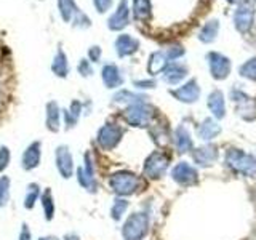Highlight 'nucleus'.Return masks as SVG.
<instances>
[{
  "mask_svg": "<svg viewBox=\"0 0 256 240\" xmlns=\"http://www.w3.org/2000/svg\"><path fill=\"white\" fill-rule=\"evenodd\" d=\"M108 184L109 189L117 197H128L138 192V189L141 188V178L130 170H118L110 173Z\"/></svg>",
  "mask_w": 256,
  "mask_h": 240,
  "instance_id": "nucleus-1",
  "label": "nucleus"
},
{
  "mask_svg": "<svg viewBox=\"0 0 256 240\" xmlns=\"http://www.w3.org/2000/svg\"><path fill=\"white\" fill-rule=\"evenodd\" d=\"M149 232V214L144 212H134L128 214L124 221L120 234L122 240H144Z\"/></svg>",
  "mask_w": 256,
  "mask_h": 240,
  "instance_id": "nucleus-2",
  "label": "nucleus"
},
{
  "mask_svg": "<svg viewBox=\"0 0 256 240\" xmlns=\"http://www.w3.org/2000/svg\"><path fill=\"white\" fill-rule=\"evenodd\" d=\"M224 162L236 173L244 176H256V158L252 154H246L242 149H229L224 157Z\"/></svg>",
  "mask_w": 256,
  "mask_h": 240,
  "instance_id": "nucleus-3",
  "label": "nucleus"
},
{
  "mask_svg": "<svg viewBox=\"0 0 256 240\" xmlns=\"http://www.w3.org/2000/svg\"><path fill=\"white\" fill-rule=\"evenodd\" d=\"M124 118H125V122L132 126H138V128L149 126L152 118H154V109H152L146 101L134 102V104H130V106L124 110Z\"/></svg>",
  "mask_w": 256,
  "mask_h": 240,
  "instance_id": "nucleus-4",
  "label": "nucleus"
},
{
  "mask_svg": "<svg viewBox=\"0 0 256 240\" xmlns=\"http://www.w3.org/2000/svg\"><path fill=\"white\" fill-rule=\"evenodd\" d=\"M124 128L117 125V124H104L98 133H96V144H98V148L101 150H106V152H110L114 150L120 141H122L124 138Z\"/></svg>",
  "mask_w": 256,
  "mask_h": 240,
  "instance_id": "nucleus-5",
  "label": "nucleus"
},
{
  "mask_svg": "<svg viewBox=\"0 0 256 240\" xmlns=\"http://www.w3.org/2000/svg\"><path fill=\"white\" fill-rule=\"evenodd\" d=\"M54 168L62 180H70L76 174V162L68 144H60L54 149Z\"/></svg>",
  "mask_w": 256,
  "mask_h": 240,
  "instance_id": "nucleus-6",
  "label": "nucleus"
},
{
  "mask_svg": "<svg viewBox=\"0 0 256 240\" xmlns=\"http://www.w3.org/2000/svg\"><path fill=\"white\" fill-rule=\"evenodd\" d=\"M168 165H170V158L162 150H154L149 157L144 160L142 165V174L148 180H158L165 174Z\"/></svg>",
  "mask_w": 256,
  "mask_h": 240,
  "instance_id": "nucleus-7",
  "label": "nucleus"
},
{
  "mask_svg": "<svg viewBox=\"0 0 256 240\" xmlns=\"http://www.w3.org/2000/svg\"><path fill=\"white\" fill-rule=\"evenodd\" d=\"M42 141H32L29 142L26 149L22 150V154H21V168L24 172H34L37 170V168L40 166V164H42V154H44V150H42Z\"/></svg>",
  "mask_w": 256,
  "mask_h": 240,
  "instance_id": "nucleus-8",
  "label": "nucleus"
},
{
  "mask_svg": "<svg viewBox=\"0 0 256 240\" xmlns=\"http://www.w3.org/2000/svg\"><path fill=\"white\" fill-rule=\"evenodd\" d=\"M253 21H254V6L252 2L244 0L234 13V26L238 32L245 34V32L252 29Z\"/></svg>",
  "mask_w": 256,
  "mask_h": 240,
  "instance_id": "nucleus-9",
  "label": "nucleus"
},
{
  "mask_svg": "<svg viewBox=\"0 0 256 240\" xmlns=\"http://www.w3.org/2000/svg\"><path fill=\"white\" fill-rule=\"evenodd\" d=\"M208 66L212 77L216 80H224L230 74V61L221 53H208Z\"/></svg>",
  "mask_w": 256,
  "mask_h": 240,
  "instance_id": "nucleus-10",
  "label": "nucleus"
},
{
  "mask_svg": "<svg viewBox=\"0 0 256 240\" xmlns=\"http://www.w3.org/2000/svg\"><path fill=\"white\" fill-rule=\"evenodd\" d=\"M172 178L174 182H178L180 186H192V184L197 182L198 176H197V170L190 164L180 162L178 165L173 166Z\"/></svg>",
  "mask_w": 256,
  "mask_h": 240,
  "instance_id": "nucleus-11",
  "label": "nucleus"
},
{
  "mask_svg": "<svg viewBox=\"0 0 256 240\" xmlns=\"http://www.w3.org/2000/svg\"><path fill=\"white\" fill-rule=\"evenodd\" d=\"M62 124V110L56 101H48L45 106V126L50 133H58Z\"/></svg>",
  "mask_w": 256,
  "mask_h": 240,
  "instance_id": "nucleus-12",
  "label": "nucleus"
},
{
  "mask_svg": "<svg viewBox=\"0 0 256 240\" xmlns=\"http://www.w3.org/2000/svg\"><path fill=\"white\" fill-rule=\"evenodd\" d=\"M176 100L181 101V102H188V104H192L198 100L200 96V86L197 84V80H189L188 84H184L182 86L176 88V90H172L170 92Z\"/></svg>",
  "mask_w": 256,
  "mask_h": 240,
  "instance_id": "nucleus-13",
  "label": "nucleus"
},
{
  "mask_svg": "<svg viewBox=\"0 0 256 240\" xmlns=\"http://www.w3.org/2000/svg\"><path fill=\"white\" fill-rule=\"evenodd\" d=\"M40 206H42V213H44V220L46 222H52L56 216V202H54V196L52 188H44L42 194H40L38 200Z\"/></svg>",
  "mask_w": 256,
  "mask_h": 240,
  "instance_id": "nucleus-14",
  "label": "nucleus"
},
{
  "mask_svg": "<svg viewBox=\"0 0 256 240\" xmlns=\"http://www.w3.org/2000/svg\"><path fill=\"white\" fill-rule=\"evenodd\" d=\"M232 98L234 101L238 102V108H237V114H240L246 120H252L254 118V112H256V102L250 98V96H246L245 93L242 92H234L232 93Z\"/></svg>",
  "mask_w": 256,
  "mask_h": 240,
  "instance_id": "nucleus-15",
  "label": "nucleus"
},
{
  "mask_svg": "<svg viewBox=\"0 0 256 240\" xmlns=\"http://www.w3.org/2000/svg\"><path fill=\"white\" fill-rule=\"evenodd\" d=\"M82 110H84L82 102L77 100L70 101L69 108L62 110V124H64V128H66V130H72V128L78 124L80 117H82Z\"/></svg>",
  "mask_w": 256,
  "mask_h": 240,
  "instance_id": "nucleus-16",
  "label": "nucleus"
},
{
  "mask_svg": "<svg viewBox=\"0 0 256 240\" xmlns=\"http://www.w3.org/2000/svg\"><path fill=\"white\" fill-rule=\"evenodd\" d=\"M192 158L198 166H210L218 158V150L214 146H204L192 152Z\"/></svg>",
  "mask_w": 256,
  "mask_h": 240,
  "instance_id": "nucleus-17",
  "label": "nucleus"
},
{
  "mask_svg": "<svg viewBox=\"0 0 256 240\" xmlns=\"http://www.w3.org/2000/svg\"><path fill=\"white\" fill-rule=\"evenodd\" d=\"M101 77H102V84L108 88H118L124 85V76L120 74L116 64H106L101 70Z\"/></svg>",
  "mask_w": 256,
  "mask_h": 240,
  "instance_id": "nucleus-18",
  "label": "nucleus"
},
{
  "mask_svg": "<svg viewBox=\"0 0 256 240\" xmlns=\"http://www.w3.org/2000/svg\"><path fill=\"white\" fill-rule=\"evenodd\" d=\"M128 14H130V10H128V0H122V2L118 4L117 12L109 18V29H112V30L124 29L128 24Z\"/></svg>",
  "mask_w": 256,
  "mask_h": 240,
  "instance_id": "nucleus-19",
  "label": "nucleus"
},
{
  "mask_svg": "<svg viewBox=\"0 0 256 240\" xmlns=\"http://www.w3.org/2000/svg\"><path fill=\"white\" fill-rule=\"evenodd\" d=\"M140 42L136 38H133L132 36L124 34V36H118V38L116 40V52L120 58H125V56H130L133 54L136 50H138Z\"/></svg>",
  "mask_w": 256,
  "mask_h": 240,
  "instance_id": "nucleus-20",
  "label": "nucleus"
},
{
  "mask_svg": "<svg viewBox=\"0 0 256 240\" xmlns=\"http://www.w3.org/2000/svg\"><path fill=\"white\" fill-rule=\"evenodd\" d=\"M186 76H188V68L184 66V64H181V62L168 64L166 69L164 70V80L166 84H170V85L180 84Z\"/></svg>",
  "mask_w": 256,
  "mask_h": 240,
  "instance_id": "nucleus-21",
  "label": "nucleus"
},
{
  "mask_svg": "<svg viewBox=\"0 0 256 240\" xmlns=\"http://www.w3.org/2000/svg\"><path fill=\"white\" fill-rule=\"evenodd\" d=\"M208 108L216 118H222L226 116V102H224V94L221 90H213L208 96Z\"/></svg>",
  "mask_w": 256,
  "mask_h": 240,
  "instance_id": "nucleus-22",
  "label": "nucleus"
},
{
  "mask_svg": "<svg viewBox=\"0 0 256 240\" xmlns=\"http://www.w3.org/2000/svg\"><path fill=\"white\" fill-rule=\"evenodd\" d=\"M40 194H42V186L38 182H29L26 188V194H24V200H22V206L24 210H34L36 205L40 200Z\"/></svg>",
  "mask_w": 256,
  "mask_h": 240,
  "instance_id": "nucleus-23",
  "label": "nucleus"
},
{
  "mask_svg": "<svg viewBox=\"0 0 256 240\" xmlns=\"http://www.w3.org/2000/svg\"><path fill=\"white\" fill-rule=\"evenodd\" d=\"M76 180H77V184L82 189H85L86 192H90V194H96L98 192V180L93 178V176L86 174L85 170L82 168V165L76 168Z\"/></svg>",
  "mask_w": 256,
  "mask_h": 240,
  "instance_id": "nucleus-24",
  "label": "nucleus"
},
{
  "mask_svg": "<svg viewBox=\"0 0 256 240\" xmlns=\"http://www.w3.org/2000/svg\"><path fill=\"white\" fill-rule=\"evenodd\" d=\"M198 138L202 141H212L213 138H216L221 133V126L214 122L213 118H205L198 126Z\"/></svg>",
  "mask_w": 256,
  "mask_h": 240,
  "instance_id": "nucleus-25",
  "label": "nucleus"
},
{
  "mask_svg": "<svg viewBox=\"0 0 256 240\" xmlns=\"http://www.w3.org/2000/svg\"><path fill=\"white\" fill-rule=\"evenodd\" d=\"M174 146L180 154H184V152H189L192 149V138L186 126L180 125L174 130Z\"/></svg>",
  "mask_w": 256,
  "mask_h": 240,
  "instance_id": "nucleus-26",
  "label": "nucleus"
},
{
  "mask_svg": "<svg viewBox=\"0 0 256 240\" xmlns=\"http://www.w3.org/2000/svg\"><path fill=\"white\" fill-rule=\"evenodd\" d=\"M168 66V58L165 52H156L150 54L148 61V72L150 76H157L160 72H164Z\"/></svg>",
  "mask_w": 256,
  "mask_h": 240,
  "instance_id": "nucleus-27",
  "label": "nucleus"
},
{
  "mask_svg": "<svg viewBox=\"0 0 256 240\" xmlns=\"http://www.w3.org/2000/svg\"><path fill=\"white\" fill-rule=\"evenodd\" d=\"M52 70H53V74L60 78H66L69 76V61L62 50H58V53H56L54 60L52 62Z\"/></svg>",
  "mask_w": 256,
  "mask_h": 240,
  "instance_id": "nucleus-28",
  "label": "nucleus"
},
{
  "mask_svg": "<svg viewBox=\"0 0 256 240\" xmlns=\"http://www.w3.org/2000/svg\"><path fill=\"white\" fill-rule=\"evenodd\" d=\"M218 32H220V21L218 20H212L205 22V26L200 29V34H198V40L204 44H212L218 37Z\"/></svg>",
  "mask_w": 256,
  "mask_h": 240,
  "instance_id": "nucleus-29",
  "label": "nucleus"
},
{
  "mask_svg": "<svg viewBox=\"0 0 256 240\" xmlns=\"http://www.w3.org/2000/svg\"><path fill=\"white\" fill-rule=\"evenodd\" d=\"M12 200V178L0 174V208H6Z\"/></svg>",
  "mask_w": 256,
  "mask_h": 240,
  "instance_id": "nucleus-30",
  "label": "nucleus"
},
{
  "mask_svg": "<svg viewBox=\"0 0 256 240\" xmlns=\"http://www.w3.org/2000/svg\"><path fill=\"white\" fill-rule=\"evenodd\" d=\"M128 206H130V202L125 198V197H116L114 202H112V206H110V218L114 220L116 222L122 221L124 214L126 213Z\"/></svg>",
  "mask_w": 256,
  "mask_h": 240,
  "instance_id": "nucleus-31",
  "label": "nucleus"
},
{
  "mask_svg": "<svg viewBox=\"0 0 256 240\" xmlns=\"http://www.w3.org/2000/svg\"><path fill=\"white\" fill-rule=\"evenodd\" d=\"M133 14L140 21L148 20L150 14V0H133Z\"/></svg>",
  "mask_w": 256,
  "mask_h": 240,
  "instance_id": "nucleus-32",
  "label": "nucleus"
},
{
  "mask_svg": "<svg viewBox=\"0 0 256 240\" xmlns=\"http://www.w3.org/2000/svg\"><path fill=\"white\" fill-rule=\"evenodd\" d=\"M144 100V96L141 94H134L132 92H128V90H120L118 93L114 94V102H118V104H134V102H142Z\"/></svg>",
  "mask_w": 256,
  "mask_h": 240,
  "instance_id": "nucleus-33",
  "label": "nucleus"
},
{
  "mask_svg": "<svg viewBox=\"0 0 256 240\" xmlns=\"http://www.w3.org/2000/svg\"><path fill=\"white\" fill-rule=\"evenodd\" d=\"M238 72H240V76H242V77L256 82V58H252V60H248L246 62H244L242 66H240Z\"/></svg>",
  "mask_w": 256,
  "mask_h": 240,
  "instance_id": "nucleus-34",
  "label": "nucleus"
},
{
  "mask_svg": "<svg viewBox=\"0 0 256 240\" xmlns=\"http://www.w3.org/2000/svg\"><path fill=\"white\" fill-rule=\"evenodd\" d=\"M58 5H60V12H61V16L64 21H70L72 14L77 13L74 0H58Z\"/></svg>",
  "mask_w": 256,
  "mask_h": 240,
  "instance_id": "nucleus-35",
  "label": "nucleus"
},
{
  "mask_svg": "<svg viewBox=\"0 0 256 240\" xmlns=\"http://www.w3.org/2000/svg\"><path fill=\"white\" fill-rule=\"evenodd\" d=\"M10 164H12V150L8 146L2 144L0 146V174H5Z\"/></svg>",
  "mask_w": 256,
  "mask_h": 240,
  "instance_id": "nucleus-36",
  "label": "nucleus"
},
{
  "mask_svg": "<svg viewBox=\"0 0 256 240\" xmlns=\"http://www.w3.org/2000/svg\"><path fill=\"white\" fill-rule=\"evenodd\" d=\"M82 168L85 170L86 174H90V176H93V178H96V165H94V157L92 154V150H85Z\"/></svg>",
  "mask_w": 256,
  "mask_h": 240,
  "instance_id": "nucleus-37",
  "label": "nucleus"
},
{
  "mask_svg": "<svg viewBox=\"0 0 256 240\" xmlns=\"http://www.w3.org/2000/svg\"><path fill=\"white\" fill-rule=\"evenodd\" d=\"M165 54H166L168 61H176L184 54V48L181 45H170L165 50Z\"/></svg>",
  "mask_w": 256,
  "mask_h": 240,
  "instance_id": "nucleus-38",
  "label": "nucleus"
},
{
  "mask_svg": "<svg viewBox=\"0 0 256 240\" xmlns=\"http://www.w3.org/2000/svg\"><path fill=\"white\" fill-rule=\"evenodd\" d=\"M77 69H78V74H80V76H84V77H90V76L93 74L92 62L88 61V60H80Z\"/></svg>",
  "mask_w": 256,
  "mask_h": 240,
  "instance_id": "nucleus-39",
  "label": "nucleus"
},
{
  "mask_svg": "<svg viewBox=\"0 0 256 240\" xmlns=\"http://www.w3.org/2000/svg\"><path fill=\"white\" fill-rule=\"evenodd\" d=\"M18 240H34V236H32V230L28 222H21V228L18 232Z\"/></svg>",
  "mask_w": 256,
  "mask_h": 240,
  "instance_id": "nucleus-40",
  "label": "nucleus"
},
{
  "mask_svg": "<svg viewBox=\"0 0 256 240\" xmlns=\"http://www.w3.org/2000/svg\"><path fill=\"white\" fill-rule=\"evenodd\" d=\"M94 2V6L96 10H98L100 13H104L109 10V6L112 5V0H93Z\"/></svg>",
  "mask_w": 256,
  "mask_h": 240,
  "instance_id": "nucleus-41",
  "label": "nucleus"
},
{
  "mask_svg": "<svg viewBox=\"0 0 256 240\" xmlns=\"http://www.w3.org/2000/svg\"><path fill=\"white\" fill-rule=\"evenodd\" d=\"M88 58H90V62H98L101 58V48L100 46H92L90 52H88Z\"/></svg>",
  "mask_w": 256,
  "mask_h": 240,
  "instance_id": "nucleus-42",
  "label": "nucleus"
},
{
  "mask_svg": "<svg viewBox=\"0 0 256 240\" xmlns=\"http://www.w3.org/2000/svg\"><path fill=\"white\" fill-rule=\"evenodd\" d=\"M134 86H138V88H154L156 82H154V80H136Z\"/></svg>",
  "mask_w": 256,
  "mask_h": 240,
  "instance_id": "nucleus-43",
  "label": "nucleus"
},
{
  "mask_svg": "<svg viewBox=\"0 0 256 240\" xmlns=\"http://www.w3.org/2000/svg\"><path fill=\"white\" fill-rule=\"evenodd\" d=\"M61 240H82V238H80V236L74 234V232H69V234H66Z\"/></svg>",
  "mask_w": 256,
  "mask_h": 240,
  "instance_id": "nucleus-44",
  "label": "nucleus"
},
{
  "mask_svg": "<svg viewBox=\"0 0 256 240\" xmlns=\"http://www.w3.org/2000/svg\"><path fill=\"white\" fill-rule=\"evenodd\" d=\"M37 240H61V238H58L56 236H42V237H38Z\"/></svg>",
  "mask_w": 256,
  "mask_h": 240,
  "instance_id": "nucleus-45",
  "label": "nucleus"
},
{
  "mask_svg": "<svg viewBox=\"0 0 256 240\" xmlns=\"http://www.w3.org/2000/svg\"><path fill=\"white\" fill-rule=\"evenodd\" d=\"M229 4H240V2H244V0H228Z\"/></svg>",
  "mask_w": 256,
  "mask_h": 240,
  "instance_id": "nucleus-46",
  "label": "nucleus"
}]
</instances>
